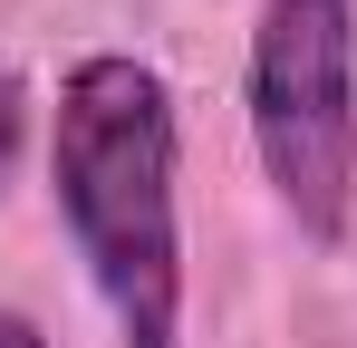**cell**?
<instances>
[{
  "mask_svg": "<svg viewBox=\"0 0 357 348\" xmlns=\"http://www.w3.org/2000/svg\"><path fill=\"white\" fill-rule=\"evenodd\" d=\"M0 348H59V339H49L29 310H0Z\"/></svg>",
  "mask_w": 357,
  "mask_h": 348,
  "instance_id": "277c9868",
  "label": "cell"
},
{
  "mask_svg": "<svg viewBox=\"0 0 357 348\" xmlns=\"http://www.w3.org/2000/svg\"><path fill=\"white\" fill-rule=\"evenodd\" d=\"M49 213L116 319V348H183V116L155 58H68L49 107Z\"/></svg>",
  "mask_w": 357,
  "mask_h": 348,
  "instance_id": "6da1fadb",
  "label": "cell"
},
{
  "mask_svg": "<svg viewBox=\"0 0 357 348\" xmlns=\"http://www.w3.org/2000/svg\"><path fill=\"white\" fill-rule=\"evenodd\" d=\"M29 116H39L29 78H20V68H0V194L20 184V155H29Z\"/></svg>",
  "mask_w": 357,
  "mask_h": 348,
  "instance_id": "3957f363",
  "label": "cell"
},
{
  "mask_svg": "<svg viewBox=\"0 0 357 348\" xmlns=\"http://www.w3.org/2000/svg\"><path fill=\"white\" fill-rule=\"evenodd\" d=\"M241 126L280 223L309 252L357 242V0H261Z\"/></svg>",
  "mask_w": 357,
  "mask_h": 348,
  "instance_id": "7a4b0ae2",
  "label": "cell"
}]
</instances>
